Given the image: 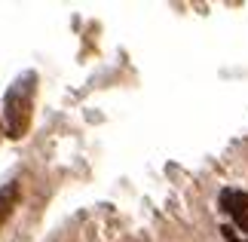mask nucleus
<instances>
[{
	"label": "nucleus",
	"instance_id": "f257e3e1",
	"mask_svg": "<svg viewBox=\"0 0 248 242\" xmlns=\"http://www.w3.org/2000/svg\"><path fill=\"white\" fill-rule=\"evenodd\" d=\"M34 89H37V74L25 71L18 74L13 86L3 95V123H6V135L13 141L25 138L28 126H31V108H34Z\"/></svg>",
	"mask_w": 248,
	"mask_h": 242
},
{
	"label": "nucleus",
	"instance_id": "f03ea898",
	"mask_svg": "<svg viewBox=\"0 0 248 242\" xmlns=\"http://www.w3.org/2000/svg\"><path fill=\"white\" fill-rule=\"evenodd\" d=\"M221 209L227 211V215H233L236 227H242V233H248V193L224 190L221 193Z\"/></svg>",
	"mask_w": 248,
	"mask_h": 242
},
{
	"label": "nucleus",
	"instance_id": "7ed1b4c3",
	"mask_svg": "<svg viewBox=\"0 0 248 242\" xmlns=\"http://www.w3.org/2000/svg\"><path fill=\"white\" fill-rule=\"evenodd\" d=\"M16 202H18V184L9 181V184L0 187V221L9 218V211L16 209Z\"/></svg>",
	"mask_w": 248,
	"mask_h": 242
},
{
	"label": "nucleus",
	"instance_id": "20e7f679",
	"mask_svg": "<svg viewBox=\"0 0 248 242\" xmlns=\"http://www.w3.org/2000/svg\"><path fill=\"white\" fill-rule=\"evenodd\" d=\"M0 135H3V126H0Z\"/></svg>",
	"mask_w": 248,
	"mask_h": 242
}]
</instances>
